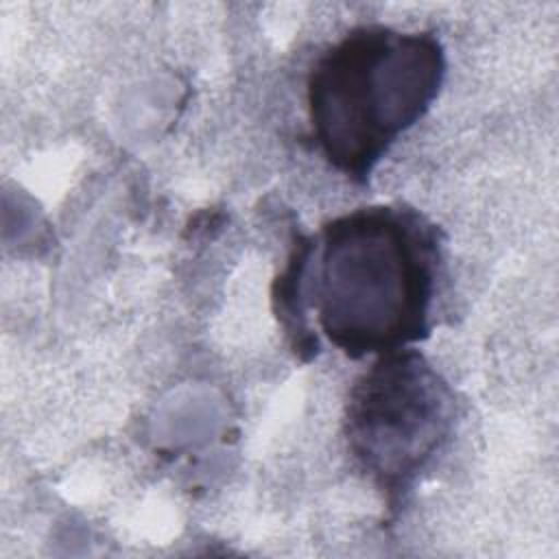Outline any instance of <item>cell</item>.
<instances>
[{"mask_svg":"<svg viewBox=\"0 0 559 559\" xmlns=\"http://www.w3.org/2000/svg\"><path fill=\"white\" fill-rule=\"evenodd\" d=\"M443 231L406 203L362 205L297 236L273 286V308L293 349L314 354L323 336L347 358L426 341L443 258Z\"/></svg>","mask_w":559,"mask_h":559,"instance_id":"6da1fadb","label":"cell"},{"mask_svg":"<svg viewBox=\"0 0 559 559\" xmlns=\"http://www.w3.org/2000/svg\"><path fill=\"white\" fill-rule=\"evenodd\" d=\"M445 48L432 31L362 24L317 57L306 81L310 133L325 162L365 186L437 100Z\"/></svg>","mask_w":559,"mask_h":559,"instance_id":"7a4b0ae2","label":"cell"},{"mask_svg":"<svg viewBox=\"0 0 559 559\" xmlns=\"http://www.w3.org/2000/svg\"><path fill=\"white\" fill-rule=\"evenodd\" d=\"M450 382L415 347L380 354L347 395L343 430L358 469L397 504L454 435Z\"/></svg>","mask_w":559,"mask_h":559,"instance_id":"3957f363","label":"cell"}]
</instances>
